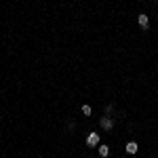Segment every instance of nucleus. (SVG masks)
<instances>
[{
    "mask_svg": "<svg viewBox=\"0 0 158 158\" xmlns=\"http://www.w3.org/2000/svg\"><path fill=\"white\" fill-rule=\"evenodd\" d=\"M137 23L141 25V30H148V25H150V19H148L146 13H141V15L137 17Z\"/></svg>",
    "mask_w": 158,
    "mask_h": 158,
    "instance_id": "2",
    "label": "nucleus"
},
{
    "mask_svg": "<svg viewBox=\"0 0 158 158\" xmlns=\"http://www.w3.org/2000/svg\"><path fill=\"white\" fill-rule=\"evenodd\" d=\"M137 150H139V146H137L135 141H129V143H127V152H129V154H137Z\"/></svg>",
    "mask_w": 158,
    "mask_h": 158,
    "instance_id": "4",
    "label": "nucleus"
},
{
    "mask_svg": "<svg viewBox=\"0 0 158 158\" xmlns=\"http://www.w3.org/2000/svg\"><path fill=\"white\" fill-rule=\"evenodd\" d=\"M99 156H110V148L108 146H99Z\"/></svg>",
    "mask_w": 158,
    "mask_h": 158,
    "instance_id": "5",
    "label": "nucleus"
},
{
    "mask_svg": "<svg viewBox=\"0 0 158 158\" xmlns=\"http://www.w3.org/2000/svg\"><path fill=\"white\" fill-rule=\"evenodd\" d=\"M82 114L85 116H91V106H82Z\"/></svg>",
    "mask_w": 158,
    "mask_h": 158,
    "instance_id": "6",
    "label": "nucleus"
},
{
    "mask_svg": "<svg viewBox=\"0 0 158 158\" xmlns=\"http://www.w3.org/2000/svg\"><path fill=\"white\" fill-rule=\"evenodd\" d=\"M112 127H114V122L110 120L108 116H103V118H101V129H106V131H110Z\"/></svg>",
    "mask_w": 158,
    "mask_h": 158,
    "instance_id": "3",
    "label": "nucleus"
},
{
    "mask_svg": "<svg viewBox=\"0 0 158 158\" xmlns=\"http://www.w3.org/2000/svg\"><path fill=\"white\" fill-rule=\"evenodd\" d=\"M97 143H99V135L97 133H89L86 135V146L93 148V146H97Z\"/></svg>",
    "mask_w": 158,
    "mask_h": 158,
    "instance_id": "1",
    "label": "nucleus"
}]
</instances>
